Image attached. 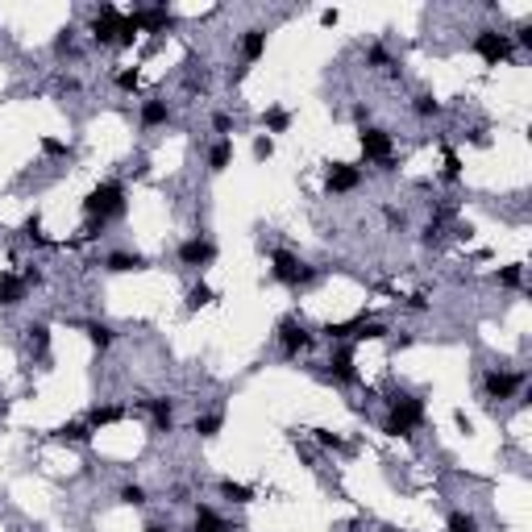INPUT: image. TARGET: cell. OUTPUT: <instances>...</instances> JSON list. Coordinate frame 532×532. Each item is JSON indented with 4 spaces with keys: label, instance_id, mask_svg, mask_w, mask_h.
Returning a JSON list of instances; mask_svg holds the SVG:
<instances>
[{
    "label": "cell",
    "instance_id": "39",
    "mask_svg": "<svg viewBox=\"0 0 532 532\" xmlns=\"http://www.w3.org/2000/svg\"><path fill=\"white\" fill-rule=\"evenodd\" d=\"M370 62H375V67H387V50H383V46H375V50H370Z\"/></svg>",
    "mask_w": 532,
    "mask_h": 532
},
{
    "label": "cell",
    "instance_id": "28",
    "mask_svg": "<svg viewBox=\"0 0 532 532\" xmlns=\"http://www.w3.org/2000/svg\"><path fill=\"white\" fill-rule=\"evenodd\" d=\"M121 504H129V508H141V504H146V491H141L137 483H129V487H121Z\"/></svg>",
    "mask_w": 532,
    "mask_h": 532
},
{
    "label": "cell",
    "instance_id": "4",
    "mask_svg": "<svg viewBox=\"0 0 532 532\" xmlns=\"http://www.w3.org/2000/svg\"><path fill=\"white\" fill-rule=\"evenodd\" d=\"M474 54H479L483 62L499 67V62L512 54V37H508V33H499V29H483V33L474 37Z\"/></svg>",
    "mask_w": 532,
    "mask_h": 532
},
{
    "label": "cell",
    "instance_id": "31",
    "mask_svg": "<svg viewBox=\"0 0 532 532\" xmlns=\"http://www.w3.org/2000/svg\"><path fill=\"white\" fill-rule=\"evenodd\" d=\"M21 233H25V237H29V241H46V233H42V216H37V212H33V216H29V221H25V229H21Z\"/></svg>",
    "mask_w": 532,
    "mask_h": 532
},
{
    "label": "cell",
    "instance_id": "29",
    "mask_svg": "<svg viewBox=\"0 0 532 532\" xmlns=\"http://www.w3.org/2000/svg\"><path fill=\"white\" fill-rule=\"evenodd\" d=\"M449 532H479V524H474V516L454 512V516H449Z\"/></svg>",
    "mask_w": 532,
    "mask_h": 532
},
{
    "label": "cell",
    "instance_id": "30",
    "mask_svg": "<svg viewBox=\"0 0 532 532\" xmlns=\"http://www.w3.org/2000/svg\"><path fill=\"white\" fill-rule=\"evenodd\" d=\"M412 108H416L420 117H437V112H441V104H437L433 96H416V104H412Z\"/></svg>",
    "mask_w": 532,
    "mask_h": 532
},
{
    "label": "cell",
    "instance_id": "17",
    "mask_svg": "<svg viewBox=\"0 0 532 532\" xmlns=\"http://www.w3.org/2000/svg\"><path fill=\"white\" fill-rule=\"evenodd\" d=\"M121 416H125V408H117V404H96L92 416H87V424H92V429H104V424H117Z\"/></svg>",
    "mask_w": 532,
    "mask_h": 532
},
{
    "label": "cell",
    "instance_id": "1",
    "mask_svg": "<svg viewBox=\"0 0 532 532\" xmlns=\"http://www.w3.org/2000/svg\"><path fill=\"white\" fill-rule=\"evenodd\" d=\"M83 212L92 221H112V216H125V187L121 183H100L87 191L83 200Z\"/></svg>",
    "mask_w": 532,
    "mask_h": 532
},
{
    "label": "cell",
    "instance_id": "38",
    "mask_svg": "<svg viewBox=\"0 0 532 532\" xmlns=\"http://www.w3.org/2000/svg\"><path fill=\"white\" fill-rule=\"evenodd\" d=\"M212 125H216L221 133H229V129H233V117H229V112H216V117H212Z\"/></svg>",
    "mask_w": 532,
    "mask_h": 532
},
{
    "label": "cell",
    "instance_id": "13",
    "mask_svg": "<svg viewBox=\"0 0 532 532\" xmlns=\"http://www.w3.org/2000/svg\"><path fill=\"white\" fill-rule=\"evenodd\" d=\"M25 287H29V283H25L21 275H12V271H4V275H0V304H4V308H12V304H21V300H25Z\"/></svg>",
    "mask_w": 532,
    "mask_h": 532
},
{
    "label": "cell",
    "instance_id": "11",
    "mask_svg": "<svg viewBox=\"0 0 532 532\" xmlns=\"http://www.w3.org/2000/svg\"><path fill=\"white\" fill-rule=\"evenodd\" d=\"M133 17H137V29H150V33H166L175 25V17L166 8H137Z\"/></svg>",
    "mask_w": 532,
    "mask_h": 532
},
{
    "label": "cell",
    "instance_id": "40",
    "mask_svg": "<svg viewBox=\"0 0 532 532\" xmlns=\"http://www.w3.org/2000/svg\"><path fill=\"white\" fill-rule=\"evenodd\" d=\"M67 46H71V29H62V33L54 37V50H67Z\"/></svg>",
    "mask_w": 532,
    "mask_h": 532
},
{
    "label": "cell",
    "instance_id": "26",
    "mask_svg": "<svg viewBox=\"0 0 532 532\" xmlns=\"http://www.w3.org/2000/svg\"><path fill=\"white\" fill-rule=\"evenodd\" d=\"M29 345L46 358V350H50V329H46V325H29Z\"/></svg>",
    "mask_w": 532,
    "mask_h": 532
},
{
    "label": "cell",
    "instance_id": "25",
    "mask_svg": "<svg viewBox=\"0 0 532 532\" xmlns=\"http://www.w3.org/2000/svg\"><path fill=\"white\" fill-rule=\"evenodd\" d=\"M87 341H92L96 350H108V345H112V329H108V325H87Z\"/></svg>",
    "mask_w": 532,
    "mask_h": 532
},
{
    "label": "cell",
    "instance_id": "32",
    "mask_svg": "<svg viewBox=\"0 0 532 532\" xmlns=\"http://www.w3.org/2000/svg\"><path fill=\"white\" fill-rule=\"evenodd\" d=\"M499 283H504V287H520V283H524V271H520V266H504V271H499Z\"/></svg>",
    "mask_w": 532,
    "mask_h": 532
},
{
    "label": "cell",
    "instance_id": "42",
    "mask_svg": "<svg viewBox=\"0 0 532 532\" xmlns=\"http://www.w3.org/2000/svg\"><path fill=\"white\" fill-rule=\"evenodd\" d=\"M146 532H166V529H158V524H150V529H146Z\"/></svg>",
    "mask_w": 532,
    "mask_h": 532
},
{
    "label": "cell",
    "instance_id": "24",
    "mask_svg": "<svg viewBox=\"0 0 532 532\" xmlns=\"http://www.w3.org/2000/svg\"><path fill=\"white\" fill-rule=\"evenodd\" d=\"M204 304H212V287H208V283H196V287L187 291V308L196 312V308H204Z\"/></svg>",
    "mask_w": 532,
    "mask_h": 532
},
{
    "label": "cell",
    "instance_id": "5",
    "mask_svg": "<svg viewBox=\"0 0 532 532\" xmlns=\"http://www.w3.org/2000/svg\"><path fill=\"white\" fill-rule=\"evenodd\" d=\"M121 12L112 8V4H100V12L92 17V37H96V46H112L117 42V33H121Z\"/></svg>",
    "mask_w": 532,
    "mask_h": 532
},
{
    "label": "cell",
    "instance_id": "27",
    "mask_svg": "<svg viewBox=\"0 0 532 532\" xmlns=\"http://www.w3.org/2000/svg\"><path fill=\"white\" fill-rule=\"evenodd\" d=\"M221 424H225L221 416H200V420H196V433H200V437H216Z\"/></svg>",
    "mask_w": 532,
    "mask_h": 532
},
{
    "label": "cell",
    "instance_id": "21",
    "mask_svg": "<svg viewBox=\"0 0 532 532\" xmlns=\"http://www.w3.org/2000/svg\"><path fill=\"white\" fill-rule=\"evenodd\" d=\"M229 162H233V141H216L212 154H208V166H212V171H225Z\"/></svg>",
    "mask_w": 532,
    "mask_h": 532
},
{
    "label": "cell",
    "instance_id": "37",
    "mask_svg": "<svg viewBox=\"0 0 532 532\" xmlns=\"http://www.w3.org/2000/svg\"><path fill=\"white\" fill-rule=\"evenodd\" d=\"M117 83H121L125 92H133V87H137V71H121V75H117Z\"/></svg>",
    "mask_w": 532,
    "mask_h": 532
},
{
    "label": "cell",
    "instance_id": "12",
    "mask_svg": "<svg viewBox=\"0 0 532 532\" xmlns=\"http://www.w3.org/2000/svg\"><path fill=\"white\" fill-rule=\"evenodd\" d=\"M329 375H333L337 383H354V379H358V370H354V350H350V345H341V350L333 354Z\"/></svg>",
    "mask_w": 532,
    "mask_h": 532
},
{
    "label": "cell",
    "instance_id": "23",
    "mask_svg": "<svg viewBox=\"0 0 532 532\" xmlns=\"http://www.w3.org/2000/svg\"><path fill=\"white\" fill-rule=\"evenodd\" d=\"M262 121H266V129H271V133H287L291 112H287V108H266V117H262Z\"/></svg>",
    "mask_w": 532,
    "mask_h": 532
},
{
    "label": "cell",
    "instance_id": "19",
    "mask_svg": "<svg viewBox=\"0 0 532 532\" xmlns=\"http://www.w3.org/2000/svg\"><path fill=\"white\" fill-rule=\"evenodd\" d=\"M196 532H229V529L212 508H196Z\"/></svg>",
    "mask_w": 532,
    "mask_h": 532
},
{
    "label": "cell",
    "instance_id": "34",
    "mask_svg": "<svg viewBox=\"0 0 532 532\" xmlns=\"http://www.w3.org/2000/svg\"><path fill=\"white\" fill-rule=\"evenodd\" d=\"M271 154H275V141H271V137H258V141H254V158H258V162H266Z\"/></svg>",
    "mask_w": 532,
    "mask_h": 532
},
{
    "label": "cell",
    "instance_id": "10",
    "mask_svg": "<svg viewBox=\"0 0 532 532\" xmlns=\"http://www.w3.org/2000/svg\"><path fill=\"white\" fill-rule=\"evenodd\" d=\"M358 179H362V171L350 166V162H333L329 166V191H354Z\"/></svg>",
    "mask_w": 532,
    "mask_h": 532
},
{
    "label": "cell",
    "instance_id": "2",
    "mask_svg": "<svg viewBox=\"0 0 532 532\" xmlns=\"http://www.w3.org/2000/svg\"><path fill=\"white\" fill-rule=\"evenodd\" d=\"M420 420H424V400H416V395H395V400H391V420L383 424V433H387V437H408Z\"/></svg>",
    "mask_w": 532,
    "mask_h": 532
},
{
    "label": "cell",
    "instance_id": "36",
    "mask_svg": "<svg viewBox=\"0 0 532 532\" xmlns=\"http://www.w3.org/2000/svg\"><path fill=\"white\" fill-rule=\"evenodd\" d=\"M42 150H46V154H50V158H58V154H62V150H67V146H62V141H58V137H42Z\"/></svg>",
    "mask_w": 532,
    "mask_h": 532
},
{
    "label": "cell",
    "instance_id": "35",
    "mask_svg": "<svg viewBox=\"0 0 532 532\" xmlns=\"http://www.w3.org/2000/svg\"><path fill=\"white\" fill-rule=\"evenodd\" d=\"M462 175V158L454 150H445V179H458Z\"/></svg>",
    "mask_w": 532,
    "mask_h": 532
},
{
    "label": "cell",
    "instance_id": "22",
    "mask_svg": "<svg viewBox=\"0 0 532 532\" xmlns=\"http://www.w3.org/2000/svg\"><path fill=\"white\" fill-rule=\"evenodd\" d=\"M221 495H225V499H233V504H250V499H254V491H250L246 483H233V479H225V483H221Z\"/></svg>",
    "mask_w": 532,
    "mask_h": 532
},
{
    "label": "cell",
    "instance_id": "20",
    "mask_svg": "<svg viewBox=\"0 0 532 532\" xmlns=\"http://www.w3.org/2000/svg\"><path fill=\"white\" fill-rule=\"evenodd\" d=\"M166 117H171V112H166L162 100H146V104H141V125H162Z\"/></svg>",
    "mask_w": 532,
    "mask_h": 532
},
{
    "label": "cell",
    "instance_id": "33",
    "mask_svg": "<svg viewBox=\"0 0 532 532\" xmlns=\"http://www.w3.org/2000/svg\"><path fill=\"white\" fill-rule=\"evenodd\" d=\"M312 433H316V441H320L325 449H345V441H341L337 433H329V429H312Z\"/></svg>",
    "mask_w": 532,
    "mask_h": 532
},
{
    "label": "cell",
    "instance_id": "14",
    "mask_svg": "<svg viewBox=\"0 0 532 532\" xmlns=\"http://www.w3.org/2000/svg\"><path fill=\"white\" fill-rule=\"evenodd\" d=\"M141 266H146L141 254H125V250L108 254V271H112V275H129V271H141Z\"/></svg>",
    "mask_w": 532,
    "mask_h": 532
},
{
    "label": "cell",
    "instance_id": "16",
    "mask_svg": "<svg viewBox=\"0 0 532 532\" xmlns=\"http://www.w3.org/2000/svg\"><path fill=\"white\" fill-rule=\"evenodd\" d=\"M262 50H266V29H246V37H241V54H246V62L262 58Z\"/></svg>",
    "mask_w": 532,
    "mask_h": 532
},
{
    "label": "cell",
    "instance_id": "41",
    "mask_svg": "<svg viewBox=\"0 0 532 532\" xmlns=\"http://www.w3.org/2000/svg\"><path fill=\"white\" fill-rule=\"evenodd\" d=\"M408 308H412V312H424L429 304H424V295H412V300H408Z\"/></svg>",
    "mask_w": 532,
    "mask_h": 532
},
{
    "label": "cell",
    "instance_id": "7",
    "mask_svg": "<svg viewBox=\"0 0 532 532\" xmlns=\"http://www.w3.org/2000/svg\"><path fill=\"white\" fill-rule=\"evenodd\" d=\"M279 341H283V350H287V354H300V350H308V345H312V333H308L295 316H287V320H279Z\"/></svg>",
    "mask_w": 532,
    "mask_h": 532
},
{
    "label": "cell",
    "instance_id": "18",
    "mask_svg": "<svg viewBox=\"0 0 532 532\" xmlns=\"http://www.w3.org/2000/svg\"><path fill=\"white\" fill-rule=\"evenodd\" d=\"M87 437H92L87 420H67L62 429H54V441H87Z\"/></svg>",
    "mask_w": 532,
    "mask_h": 532
},
{
    "label": "cell",
    "instance_id": "6",
    "mask_svg": "<svg viewBox=\"0 0 532 532\" xmlns=\"http://www.w3.org/2000/svg\"><path fill=\"white\" fill-rule=\"evenodd\" d=\"M212 258H216V246H212L208 237H191V241L179 246V262H183V266H196V271H200V266H208Z\"/></svg>",
    "mask_w": 532,
    "mask_h": 532
},
{
    "label": "cell",
    "instance_id": "3",
    "mask_svg": "<svg viewBox=\"0 0 532 532\" xmlns=\"http://www.w3.org/2000/svg\"><path fill=\"white\" fill-rule=\"evenodd\" d=\"M271 275H275L279 283H287V287H300V283H312V275H316V271H308L295 254L275 250V258H271Z\"/></svg>",
    "mask_w": 532,
    "mask_h": 532
},
{
    "label": "cell",
    "instance_id": "15",
    "mask_svg": "<svg viewBox=\"0 0 532 532\" xmlns=\"http://www.w3.org/2000/svg\"><path fill=\"white\" fill-rule=\"evenodd\" d=\"M150 416H154V429H158V433H171V424H175V404H171V400H150Z\"/></svg>",
    "mask_w": 532,
    "mask_h": 532
},
{
    "label": "cell",
    "instance_id": "9",
    "mask_svg": "<svg viewBox=\"0 0 532 532\" xmlns=\"http://www.w3.org/2000/svg\"><path fill=\"white\" fill-rule=\"evenodd\" d=\"M520 383H524V379H520V375H504V370H491V375H487V383H483V387H487V395H491V400H512V395H516V387H520Z\"/></svg>",
    "mask_w": 532,
    "mask_h": 532
},
{
    "label": "cell",
    "instance_id": "8",
    "mask_svg": "<svg viewBox=\"0 0 532 532\" xmlns=\"http://www.w3.org/2000/svg\"><path fill=\"white\" fill-rule=\"evenodd\" d=\"M362 154L387 162L391 158V133L387 129H362Z\"/></svg>",
    "mask_w": 532,
    "mask_h": 532
}]
</instances>
